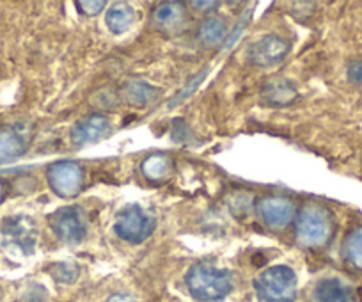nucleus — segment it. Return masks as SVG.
<instances>
[{
  "instance_id": "obj_1",
  "label": "nucleus",
  "mask_w": 362,
  "mask_h": 302,
  "mask_svg": "<svg viewBox=\"0 0 362 302\" xmlns=\"http://www.w3.org/2000/svg\"><path fill=\"white\" fill-rule=\"evenodd\" d=\"M185 283L190 295L199 302L222 301L233 290L231 272L204 262L190 267L185 276Z\"/></svg>"
},
{
  "instance_id": "obj_2",
  "label": "nucleus",
  "mask_w": 362,
  "mask_h": 302,
  "mask_svg": "<svg viewBox=\"0 0 362 302\" xmlns=\"http://www.w3.org/2000/svg\"><path fill=\"white\" fill-rule=\"evenodd\" d=\"M334 235V217L323 204L309 203L300 210L295 237L302 248H323Z\"/></svg>"
},
{
  "instance_id": "obj_3",
  "label": "nucleus",
  "mask_w": 362,
  "mask_h": 302,
  "mask_svg": "<svg viewBox=\"0 0 362 302\" xmlns=\"http://www.w3.org/2000/svg\"><path fill=\"white\" fill-rule=\"evenodd\" d=\"M254 290L259 302H295L298 290L297 274L286 265L270 267L256 277Z\"/></svg>"
},
{
  "instance_id": "obj_4",
  "label": "nucleus",
  "mask_w": 362,
  "mask_h": 302,
  "mask_svg": "<svg viewBox=\"0 0 362 302\" xmlns=\"http://www.w3.org/2000/svg\"><path fill=\"white\" fill-rule=\"evenodd\" d=\"M156 221L139 204H130L117 214L114 231L119 238L130 244H142L153 235Z\"/></svg>"
},
{
  "instance_id": "obj_5",
  "label": "nucleus",
  "mask_w": 362,
  "mask_h": 302,
  "mask_svg": "<svg viewBox=\"0 0 362 302\" xmlns=\"http://www.w3.org/2000/svg\"><path fill=\"white\" fill-rule=\"evenodd\" d=\"M55 237L68 244H78L87 235V215L80 207H64L50 217Z\"/></svg>"
},
{
  "instance_id": "obj_6",
  "label": "nucleus",
  "mask_w": 362,
  "mask_h": 302,
  "mask_svg": "<svg viewBox=\"0 0 362 302\" xmlns=\"http://www.w3.org/2000/svg\"><path fill=\"white\" fill-rule=\"evenodd\" d=\"M47 180L50 189L59 197H75L80 192L83 183V169L76 162L71 161H61L55 162L48 168Z\"/></svg>"
},
{
  "instance_id": "obj_7",
  "label": "nucleus",
  "mask_w": 362,
  "mask_h": 302,
  "mask_svg": "<svg viewBox=\"0 0 362 302\" xmlns=\"http://www.w3.org/2000/svg\"><path fill=\"white\" fill-rule=\"evenodd\" d=\"M291 43L277 34H267L249 47V61L257 68L279 64L290 54Z\"/></svg>"
},
{
  "instance_id": "obj_8",
  "label": "nucleus",
  "mask_w": 362,
  "mask_h": 302,
  "mask_svg": "<svg viewBox=\"0 0 362 302\" xmlns=\"http://www.w3.org/2000/svg\"><path fill=\"white\" fill-rule=\"evenodd\" d=\"M295 203L284 196H268L257 203V214L270 230H284L295 219Z\"/></svg>"
},
{
  "instance_id": "obj_9",
  "label": "nucleus",
  "mask_w": 362,
  "mask_h": 302,
  "mask_svg": "<svg viewBox=\"0 0 362 302\" xmlns=\"http://www.w3.org/2000/svg\"><path fill=\"white\" fill-rule=\"evenodd\" d=\"M2 233H4L6 240L11 245L18 248L23 252H33L34 245H36L37 230L36 224L30 217L25 215H13L8 217L2 224Z\"/></svg>"
},
{
  "instance_id": "obj_10",
  "label": "nucleus",
  "mask_w": 362,
  "mask_h": 302,
  "mask_svg": "<svg viewBox=\"0 0 362 302\" xmlns=\"http://www.w3.org/2000/svg\"><path fill=\"white\" fill-rule=\"evenodd\" d=\"M110 120L105 114H89L73 124L69 139L75 146H86L98 142L109 134Z\"/></svg>"
},
{
  "instance_id": "obj_11",
  "label": "nucleus",
  "mask_w": 362,
  "mask_h": 302,
  "mask_svg": "<svg viewBox=\"0 0 362 302\" xmlns=\"http://www.w3.org/2000/svg\"><path fill=\"white\" fill-rule=\"evenodd\" d=\"M259 96L268 105L284 107L298 98V91L293 82L288 81V79H270L263 84Z\"/></svg>"
},
{
  "instance_id": "obj_12",
  "label": "nucleus",
  "mask_w": 362,
  "mask_h": 302,
  "mask_svg": "<svg viewBox=\"0 0 362 302\" xmlns=\"http://www.w3.org/2000/svg\"><path fill=\"white\" fill-rule=\"evenodd\" d=\"M185 22V4H181V2H163L153 11V23L156 29L165 30V33H174V30L181 29Z\"/></svg>"
},
{
  "instance_id": "obj_13",
  "label": "nucleus",
  "mask_w": 362,
  "mask_h": 302,
  "mask_svg": "<svg viewBox=\"0 0 362 302\" xmlns=\"http://www.w3.org/2000/svg\"><path fill=\"white\" fill-rule=\"evenodd\" d=\"M315 302H355V294L351 286L337 277H327L316 283L313 291Z\"/></svg>"
},
{
  "instance_id": "obj_14",
  "label": "nucleus",
  "mask_w": 362,
  "mask_h": 302,
  "mask_svg": "<svg viewBox=\"0 0 362 302\" xmlns=\"http://www.w3.org/2000/svg\"><path fill=\"white\" fill-rule=\"evenodd\" d=\"M27 149V139L16 128L0 127V164L22 157Z\"/></svg>"
},
{
  "instance_id": "obj_15",
  "label": "nucleus",
  "mask_w": 362,
  "mask_h": 302,
  "mask_svg": "<svg viewBox=\"0 0 362 302\" xmlns=\"http://www.w3.org/2000/svg\"><path fill=\"white\" fill-rule=\"evenodd\" d=\"M141 171L149 182H165V180H169L170 175H173L174 162L169 155L153 153L144 158V162L141 164Z\"/></svg>"
},
{
  "instance_id": "obj_16",
  "label": "nucleus",
  "mask_w": 362,
  "mask_h": 302,
  "mask_svg": "<svg viewBox=\"0 0 362 302\" xmlns=\"http://www.w3.org/2000/svg\"><path fill=\"white\" fill-rule=\"evenodd\" d=\"M160 91L155 86L148 84L144 81H128L123 86V96L130 105L146 107L158 98Z\"/></svg>"
},
{
  "instance_id": "obj_17",
  "label": "nucleus",
  "mask_w": 362,
  "mask_h": 302,
  "mask_svg": "<svg viewBox=\"0 0 362 302\" xmlns=\"http://www.w3.org/2000/svg\"><path fill=\"white\" fill-rule=\"evenodd\" d=\"M105 23L109 27L110 33L114 34H124L132 29V25L135 23V11L130 4H124V2H117V4L110 6V9L107 11Z\"/></svg>"
},
{
  "instance_id": "obj_18",
  "label": "nucleus",
  "mask_w": 362,
  "mask_h": 302,
  "mask_svg": "<svg viewBox=\"0 0 362 302\" xmlns=\"http://www.w3.org/2000/svg\"><path fill=\"white\" fill-rule=\"evenodd\" d=\"M226 33H228V25L224 20L217 18V16H210L199 27V37L206 47H218L221 43H224Z\"/></svg>"
},
{
  "instance_id": "obj_19",
  "label": "nucleus",
  "mask_w": 362,
  "mask_h": 302,
  "mask_svg": "<svg viewBox=\"0 0 362 302\" xmlns=\"http://www.w3.org/2000/svg\"><path fill=\"white\" fill-rule=\"evenodd\" d=\"M343 255L348 265L362 270V226H357L355 230L348 233L343 244Z\"/></svg>"
},
{
  "instance_id": "obj_20",
  "label": "nucleus",
  "mask_w": 362,
  "mask_h": 302,
  "mask_svg": "<svg viewBox=\"0 0 362 302\" xmlns=\"http://www.w3.org/2000/svg\"><path fill=\"white\" fill-rule=\"evenodd\" d=\"M52 277H54L57 283L61 284H73L76 279H78L80 269L76 263L73 262H59L54 263L50 269Z\"/></svg>"
},
{
  "instance_id": "obj_21",
  "label": "nucleus",
  "mask_w": 362,
  "mask_h": 302,
  "mask_svg": "<svg viewBox=\"0 0 362 302\" xmlns=\"http://www.w3.org/2000/svg\"><path fill=\"white\" fill-rule=\"evenodd\" d=\"M90 102H93V105H96L98 109H103V110L116 109L117 103H119V95H117L116 89L110 88V86H107V88L98 89Z\"/></svg>"
},
{
  "instance_id": "obj_22",
  "label": "nucleus",
  "mask_w": 362,
  "mask_h": 302,
  "mask_svg": "<svg viewBox=\"0 0 362 302\" xmlns=\"http://www.w3.org/2000/svg\"><path fill=\"white\" fill-rule=\"evenodd\" d=\"M206 75H208V68H203V69H201V71L197 73L196 77L190 79V82H189V84H187V88L183 89V91L177 93V95L174 96L173 100H170L169 105H170V107H174V105H177V103L185 102V100L189 98V96L192 95V93L196 91V89L199 88L201 84H203V81H204V79H206Z\"/></svg>"
},
{
  "instance_id": "obj_23",
  "label": "nucleus",
  "mask_w": 362,
  "mask_h": 302,
  "mask_svg": "<svg viewBox=\"0 0 362 302\" xmlns=\"http://www.w3.org/2000/svg\"><path fill=\"white\" fill-rule=\"evenodd\" d=\"M105 0H78V2H76L78 11L87 16H96L98 13H102L103 9H105Z\"/></svg>"
},
{
  "instance_id": "obj_24",
  "label": "nucleus",
  "mask_w": 362,
  "mask_h": 302,
  "mask_svg": "<svg viewBox=\"0 0 362 302\" xmlns=\"http://www.w3.org/2000/svg\"><path fill=\"white\" fill-rule=\"evenodd\" d=\"M48 294L47 290H45V286H41V284H29V286L23 290L22 294V302H45L47 301Z\"/></svg>"
},
{
  "instance_id": "obj_25",
  "label": "nucleus",
  "mask_w": 362,
  "mask_h": 302,
  "mask_svg": "<svg viewBox=\"0 0 362 302\" xmlns=\"http://www.w3.org/2000/svg\"><path fill=\"white\" fill-rule=\"evenodd\" d=\"M250 15H252V9H250V8L245 9V13H243L242 18H240L238 25H236L235 29H233V33L229 34L228 40L224 41V48H229V47H233V45H235V41L238 40V36H240V34H242V30L247 27V22H249Z\"/></svg>"
},
{
  "instance_id": "obj_26",
  "label": "nucleus",
  "mask_w": 362,
  "mask_h": 302,
  "mask_svg": "<svg viewBox=\"0 0 362 302\" xmlns=\"http://www.w3.org/2000/svg\"><path fill=\"white\" fill-rule=\"evenodd\" d=\"M173 139H174V141H181V142L192 141V139H194L192 130H190V128L187 127V123L183 120H176V121H174Z\"/></svg>"
},
{
  "instance_id": "obj_27",
  "label": "nucleus",
  "mask_w": 362,
  "mask_h": 302,
  "mask_svg": "<svg viewBox=\"0 0 362 302\" xmlns=\"http://www.w3.org/2000/svg\"><path fill=\"white\" fill-rule=\"evenodd\" d=\"M348 79H350L354 84L362 86V62H351L348 66Z\"/></svg>"
},
{
  "instance_id": "obj_28",
  "label": "nucleus",
  "mask_w": 362,
  "mask_h": 302,
  "mask_svg": "<svg viewBox=\"0 0 362 302\" xmlns=\"http://www.w3.org/2000/svg\"><path fill=\"white\" fill-rule=\"evenodd\" d=\"M190 6L201 13H210L215 11L221 6V2H215V0H211V2H201V0H196V2H190Z\"/></svg>"
},
{
  "instance_id": "obj_29",
  "label": "nucleus",
  "mask_w": 362,
  "mask_h": 302,
  "mask_svg": "<svg viewBox=\"0 0 362 302\" xmlns=\"http://www.w3.org/2000/svg\"><path fill=\"white\" fill-rule=\"evenodd\" d=\"M105 302H137L134 295L123 294V291H117V294H112L110 297H107Z\"/></svg>"
},
{
  "instance_id": "obj_30",
  "label": "nucleus",
  "mask_w": 362,
  "mask_h": 302,
  "mask_svg": "<svg viewBox=\"0 0 362 302\" xmlns=\"http://www.w3.org/2000/svg\"><path fill=\"white\" fill-rule=\"evenodd\" d=\"M4 197H6V185H4V182L0 180V203L4 201Z\"/></svg>"
},
{
  "instance_id": "obj_31",
  "label": "nucleus",
  "mask_w": 362,
  "mask_h": 302,
  "mask_svg": "<svg viewBox=\"0 0 362 302\" xmlns=\"http://www.w3.org/2000/svg\"><path fill=\"white\" fill-rule=\"evenodd\" d=\"M2 297H4V294H2V288H0V302H2Z\"/></svg>"
}]
</instances>
